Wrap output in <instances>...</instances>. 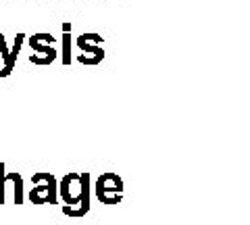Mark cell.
<instances>
[{"mask_svg":"<svg viewBox=\"0 0 250 225\" xmlns=\"http://www.w3.org/2000/svg\"><path fill=\"white\" fill-rule=\"evenodd\" d=\"M62 29V52H61V61L62 65H69L71 63V21H65L61 25Z\"/></svg>","mask_w":250,"mask_h":225,"instance_id":"obj_6","label":"cell"},{"mask_svg":"<svg viewBox=\"0 0 250 225\" xmlns=\"http://www.w3.org/2000/svg\"><path fill=\"white\" fill-rule=\"evenodd\" d=\"M27 42L31 46V57H29V63L34 65H50L54 59L59 57L57 48H54V38L48 32H40V34H34L27 38Z\"/></svg>","mask_w":250,"mask_h":225,"instance_id":"obj_1","label":"cell"},{"mask_svg":"<svg viewBox=\"0 0 250 225\" xmlns=\"http://www.w3.org/2000/svg\"><path fill=\"white\" fill-rule=\"evenodd\" d=\"M25 34H17V38H15V44H13V48H11V54H9V59L4 61V67L0 69V77H6V75H11L13 71V67L15 63H17V57H19V52H21V46L23 42H25Z\"/></svg>","mask_w":250,"mask_h":225,"instance_id":"obj_5","label":"cell"},{"mask_svg":"<svg viewBox=\"0 0 250 225\" xmlns=\"http://www.w3.org/2000/svg\"><path fill=\"white\" fill-rule=\"evenodd\" d=\"M62 198L67 200V205H75L77 200L83 196V184L80 175H69L62 180Z\"/></svg>","mask_w":250,"mask_h":225,"instance_id":"obj_4","label":"cell"},{"mask_svg":"<svg viewBox=\"0 0 250 225\" xmlns=\"http://www.w3.org/2000/svg\"><path fill=\"white\" fill-rule=\"evenodd\" d=\"M9 54H11V50H9V46H6V38L0 34V57L6 61V59H9Z\"/></svg>","mask_w":250,"mask_h":225,"instance_id":"obj_7","label":"cell"},{"mask_svg":"<svg viewBox=\"0 0 250 225\" xmlns=\"http://www.w3.org/2000/svg\"><path fill=\"white\" fill-rule=\"evenodd\" d=\"M98 198H103L104 203H115L121 196V182L115 175H103L98 180Z\"/></svg>","mask_w":250,"mask_h":225,"instance_id":"obj_3","label":"cell"},{"mask_svg":"<svg viewBox=\"0 0 250 225\" xmlns=\"http://www.w3.org/2000/svg\"><path fill=\"white\" fill-rule=\"evenodd\" d=\"M77 48L82 50V54H77V61L82 65H98L104 59V50H103V38L100 34H80L75 38Z\"/></svg>","mask_w":250,"mask_h":225,"instance_id":"obj_2","label":"cell"}]
</instances>
